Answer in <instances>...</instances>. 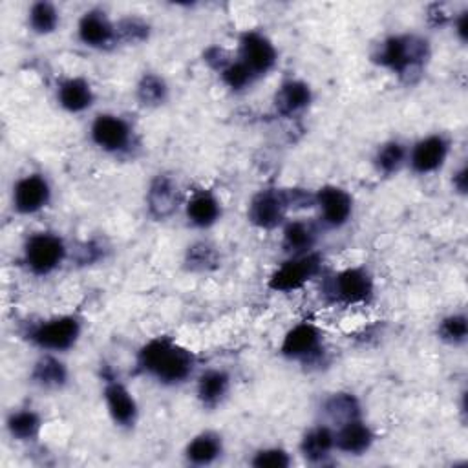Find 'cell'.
Here are the masks:
<instances>
[{
    "label": "cell",
    "mask_w": 468,
    "mask_h": 468,
    "mask_svg": "<svg viewBox=\"0 0 468 468\" xmlns=\"http://www.w3.org/2000/svg\"><path fill=\"white\" fill-rule=\"evenodd\" d=\"M428 18H430V22H431L433 26H442L444 22L452 20L453 16H452V15H448V13H444V11H442V5H439V4H433V5H430V11H428Z\"/></svg>",
    "instance_id": "obj_39"
},
{
    "label": "cell",
    "mask_w": 468,
    "mask_h": 468,
    "mask_svg": "<svg viewBox=\"0 0 468 468\" xmlns=\"http://www.w3.org/2000/svg\"><path fill=\"white\" fill-rule=\"evenodd\" d=\"M221 265V256L216 245L199 239L186 247L183 256V267L188 272H210Z\"/></svg>",
    "instance_id": "obj_30"
},
{
    "label": "cell",
    "mask_w": 468,
    "mask_h": 468,
    "mask_svg": "<svg viewBox=\"0 0 468 468\" xmlns=\"http://www.w3.org/2000/svg\"><path fill=\"white\" fill-rule=\"evenodd\" d=\"M450 154V139L442 133H430L420 137L408 148V166L419 174L428 176L442 168Z\"/></svg>",
    "instance_id": "obj_15"
},
{
    "label": "cell",
    "mask_w": 468,
    "mask_h": 468,
    "mask_svg": "<svg viewBox=\"0 0 468 468\" xmlns=\"http://www.w3.org/2000/svg\"><path fill=\"white\" fill-rule=\"evenodd\" d=\"M68 258V245L57 232L40 230L26 238L22 245V263L33 276H49Z\"/></svg>",
    "instance_id": "obj_5"
},
{
    "label": "cell",
    "mask_w": 468,
    "mask_h": 468,
    "mask_svg": "<svg viewBox=\"0 0 468 468\" xmlns=\"http://www.w3.org/2000/svg\"><path fill=\"white\" fill-rule=\"evenodd\" d=\"M60 26V11L55 4L48 0L33 2L27 9V27L38 37H48L55 33Z\"/></svg>",
    "instance_id": "obj_31"
},
{
    "label": "cell",
    "mask_w": 468,
    "mask_h": 468,
    "mask_svg": "<svg viewBox=\"0 0 468 468\" xmlns=\"http://www.w3.org/2000/svg\"><path fill=\"white\" fill-rule=\"evenodd\" d=\"M115 31H117V42L135 46V44H143L150 38L152 27L144 18L128 15L115 22Z\"/></svg>",
    "instance_id": "obj_33"
},
{
    "label": "cell",
    "mask_w": 468,
    "mask_h": 468,
    "mask_svg": "<svg viewBox=\"0 0 468 468\" xmlns=\"http://www.w3.org/2000/svg\"><path fill=\"white\" fill-rule=\"evenodd\" d=\"M314 208L325 229H342L353 218V196L338 185H324L314 190Z\"/></svg>",
    "instance_id": "obj_12"
},
{
    "label": "cell",
    "mask_w": 468,
    "mask_h": 468,
    "mask_svg": "<svg viewBox=\"0 0 468 468\" xmlns=\"http://www.w3.org/2000/svg\"><path fill=\"white\" fill-rule=\"evenodd\" d=\"M90 141L104 154L122 155L133 148V128L122 115L102 112L90 124Z\"/></svg>",
    "instance_id": "obj_6"
},
{
    "label": "cell",
    "mask_w": 468,
    "mask_h": 468,
    "mask_svg": "<svg viewBox=\"0 0 468 468\" xmlns=\"http://www.w3.org/2000/svg\"><path fill=\"white\" fill-rule=\"evenodd\" d=\"M452 188L455 194L459 196H466L468 194V168L463 163L452 176Z\"/></svg>",
    "instance_id": "obj_38"
},
{
    "label": "cell",
    "mask_w": 468,
    "mask_h": 468,
    "mask_svg": "<svg viewBox=\"0 0 468 468\" xmlns=\"http://www.w3.org/2000/svg\"><path fill=\"white\" fill-rule=\"evenodd\" d=\"M225 444H223V437L218 431L212 430H205L196 433L183 450V457L188 464L194 466H208L212 463H216L221 455H223Z\"/></svg>",
    "instance_id": "obj_25"
},
{
    "label": "cell",
    "mask_w": 468,
    "mask_h": 468,
    "mask_svg": "<svg viewBox=\"0 0 468 468\" xmlns=\"http://www.w3.org/2000/svg\"><path fill=\"white\" fill-rule=\"evenodd\" d=\"M452 24H453V33H455L457 40L461 44H466V40H468V11L463 9L461 13L453 15Z\"/></svg>",
    "instance_id": "obj_37"
},
{
    "label": "cell",
    "mask_w": 468,
    "mask_h": 468,
    "mask_svg": "<svg viewBox=\"0 0 468 468\" xmlns=\"http://www.w3.org/2000/svg\"><path fill=\"white\" fill-rule=\"evenodd\" d=\"M333 430H335V450L344 455H353V457L364 455L371 450L375 442V431L362 417L347 420Z\"/></svg>",
    "instance_id": "obj_17"
},
{
    "label": "cell",
    "mask_w": 468,
    "mask_h": 468,
    "mask_svg": "<svg viewBox=\"0 0 468 468\" xmlns=\"http://www.w3.org/2000/svg\"><path fill=\"white\" fill-rule=\"evenodd\" d=\"M322 294L327 302L346 307L367 303L375 294V280L367 267H346L324 276Z\"/></svg>",
    "instance_id": "obj_3"
},
{
    "label": "cell",
    "mask_w": 468,
    "mask_h": 468,
    "mask_svg": "<svg viewBox=\"0 0 468 468\" xmlns=\"http://www.w3.org/2000/svg\"><path fill=\"white\" fill-rule=\"evenodd\" d=\"M230 375L221 367H207L196 377V397L205 410L219 408L230 391Z\"/></svg>",
    "instance_id": "obj_22"
},
{
    "label": "cell",
    "mask_w": 468,
    "mask_h": 468,
    "mask_svg": "<svg viewBox=\"0 0 468 468\" xmlns=\"http://www.w3.org/2000/svg\"><path fill=\"white\" fill-rule=\"evenodd\" d=\"M102 399L112 422L121 430H132L139 419V404L132 391L113 375H102Z\"/></svg>",
    "instance_id": "obj_13"
},
{
    "label": "cell",
    "mask_w": 468,
    "mask_h": 468,
    "mask_svg": "<svg viewBox=\"0 0 468 468\" xmlns=\"http://www.w3.org/2000/svg\"><path fill=\"white\" fill-rule=\"evenodd\" d=\"M437 338L448 346L461 347L468 340V318L464 313H450L437 324Z\"/></svg>",
    "instance_id": "obj_32"
},
{
    "label": "cell",
    "mask_w": 468,
    "mask_h": 468,
    "mask_svg": "<svg viewBox=\"0 0 468 468\" xmlns=\"http://www.w3.org/2000/svg\"><path fill=\"white\" fill-rule=\"evenodd\" d=\"M324 353V333L309 320L292 325L280 344V355L291 362L314 364L322 360Z\"/></svg>",
    "instance_id": "obj_8"
},
{
    "label": "cell",
    "mask_w": 468,
    "mask_h": 468,
    "mask_svg": "<svg viewBox=\"0 0 468 468\" xmlns=\"http://www.w3.org/2000/svg\"><path fill=\"white\" fill-rule=\"evenodd\" d=\"M318 229L307 219H287L282 225V249L289 256H302L314 250Z\"/></svg>",
    "instance_id": "obj_24"
},
{
    "label": "cell",
    "mask_w": 468,
    "mask_h": 468,
    "mask_svg": "<svg viewBox=\"0 0 468 468\" xmlns=\"http://www.w3.org/2000/svg\"><path fill=\"white\" fill-rule=\"evenodd\" d=\"M371 163L380 176H395L408 163V146L399 139L384 141L377 146Z\"/></svg>",
    "instance_id": "obj_29"
},
{
    "label": "cell",
    "mask_w": 468,
    "mask_h": 468,
    "mask_svg": "<svg viewBox=\"0 0 468 468\" xmlns=\"http://www.w3.org/2000/svg\"><path fill=\"white\" fill-rule=\"evenodd\" d=\"M322 415L325 424L336 428L347 420L362 417V406L355 393L351 391H336L331 393L322 402Z\"/></svg>",
    "instance_id": "obj_26"
},
{
    "label": "cell",
    "mask_w": 468,
    "mask_h": 468,
    "mask_svg": "<svg viewBox=\"0 0 468 468\" xmlns=\"http://www.w3.org/2000/svg\"><path fill=\"white\" fill-rule=\"evenodd\" d=\"M5 430L16 442H31L40 435L42 417L33 408L13 410L5 419Z\"/></svg>",
    "instance_id": "obj_28"
},
{
    "label": "cell",
    "mask_w": 468,
    "mask_h": 468,
    "mask_svg": "<svg viewBox=\"0 0 468 468\" xmlns=\"http://www.w3.org/2000/svg\"><path fill=\"white\" fill-rule=\"evenodd\" d=\"M57 104L68 113H84L95 102V91L88 79L84 77H66L58 80L55 90Z\"/></svg>",
    "instance_id": "obj_21"
},
{
    "label": "cell",
    "mask_w": 468,
    "mask_h": 468,
    "mask_svg": "<svg viewBox=\"0 0 468 468\" xmlns=\"http://www.w3.org/2000/svg\"><path fill=\"white\" fill-rule=\"evenodd\" d=\"M292 457L282 446H265L252 453L250 464L254 468H287L291 466Z\"/></svg>",
    "instance_id": "obj_35"
},
{
    "label": "cell",
    "mask_w": 468,
    "mask_h": 468,
    "mask_svg": "<svg viewBox=\"0 0 468 468\" xmlns=\"http://www.w3.org/2000/svg\"><path fill=\"white\" fill-rule=\"evenodd\" d=\"M221 82L230 90V91H245L250 88L258 79L256 75L236 57L230 58L219 71H218Z\"/></svg>",
    "instance_id": "obj_34"
},
{
    "label": "cell",
    "mask_w": 468,
    "mask_h": 468,
    "mask_svg": "<svg viewBox=\"0 0 468 468\" xmlns=\"http://www.w3.org/2000/svg\"><path fill=\"white\" fill-rule=\"evenodd\" d=\"M313 102V90L302 79H285L272 95V108L282 117H294Z\"/></svg>",
    "instance_id": "obj_19"
},
{
    "label": "cell",
    "mask_w": 468,
    "mask_h": 468,
    "mask_svg": "<svg viewBox=\"0 0 468 468\" xmlns=\"http://www.w3.org/2000/svg\"><path fill=\"white\" fill-rule=\"evenodd\" d=\"M144 205L146 212L155 221H166L170 219L183 201V192L176 177L170 174H155L152 181L148 183L146 194H144Z\"/></svg>",
    "instance_id": "obj_11"
},
{
    "label": "cell",
    "mask_w": 468,
    "mask_h": 468,
    "mask_svg": "<svg viewBox=\"0 0 468 468\" xmlns=\"http://www.w3.org/2000/svg\"><path fill=\"white\" fill-rule=\"evenodd\" d=\"M29 382L42 391H60L69 382V369L57 353H42L31 366Z\"/></svg>",
    "instance_id": "obj_18"
},
{
    "label": "cell",
    "mask_w": 468,
    "mask_h": 468,
    "mask_svg": "<svg viewBox=\"0 0 468 468\" xmlns=\"http://www.w3.org/2000/svg\"><path fill=\"white\" fill-rule=\"evenodd\" d=\"M431 49L428 38L415 33L388 35L371 51V62L382 69L391 71L399 79L411 82L417 79L426 62L430 60Z\"/></svg>",
    "instance_id": "obj_2"
},
{
    "label": "cell",
    "mask_w": 468,
    "mask_h": 468,
    "mask_svg": "<svg viewBox=\"0 0 468 468\" xmlns=\"http://www.w3.org/2000/svg\"><path fill=\"white\" fill-rule=\"evenodd\" d=\"M203 58H205V62H207L212 69L219 71L232 57H230L223 48H219V46H210V48H207V51L203 53Z\"/></svg>",
    "instance_id": "obj_36"
},
{
    "label": "cell",
    "mask_w": 468,
    "mask_h": 468,
    "mask_svg": "<svg viewBox=\"0 0 468 468\" xmlns=\"http://www.w3.org/2000/svg\"><path fill=\"white\" fill-rule=\"evenodd\" d=\"M322 256L320 252L313 250L302 256H289L282 265H278L272 274L269 276L267 287L274 292H292L302 289L313 278L320 276L322 272Z\"/></svg>",
    "instance_id": "obj_7"
},
{
    "label": "cell",
    "mask_w": 468,
    "mask_h": 468,
    "mask_svg": "<svg viewBox=\"0 0 468 468\" xmlns=\"http://www.w3.org/2000/svg\"><path fill=\"white\" fill-rule=\"evenodd\" d=\"M183 210L188 225L196 229L214 227L223 214L221 199L212 190H207V188H199L192 192L185 201Z\"/></svg>",
    "instance_id": "obj_20"
},
{
    "label": "cell",
    "mask_w": 468,
    "mask_h": 468,
    "mask_svg": "<svg viewBox=\"0 0 468 468\" xmlns=\"http://www.w3.org/2000/svg\"><path fill=\"white\" fill-rule=\"evenodd\" d=\"M77 38L90 49H108L117 44L115 22H112L102 9L91 7L84 11L77 22Z\"/></svg>",
    "instance_id": "obj_16"
},
{
    "label": "cell",
    "mask_w": 468,
    "mask_h": 468,
    "mask_svg": "<svg viewBox=\"0 0 468 468\" xmlns=\"http://www.w3.org/2000/svg\"><path fill=\"white\" fill-rule=\"evenodd\" d=\"M238 58L260 79L276 68L278 49L265 33L247 29L238 38Z\"/></svg>",
    "instance_id": "obj_9"
},
{
    "label": "cell",
    "mask_w": 468,
    "mask_h": 468,
    "mask_svg": "<svg viewBox=\"0 0 468 468\" xmlns=\"http://www.w3.org/2000/svg\"><path fill=\"white\" fill-rule=\"evenodd\" d=\"M137 371L159 386L176 388L188 382L197 367V356L170 336H154L135 355Z\"/></svg>",
    "instance_id": "obj_1"
},
{
    "label": "cell",
    "mask_w": 468,
    "mask_h": 468,
    "mask_svg": "<svg viewBox=\"0 0 468 468\" xmlns=\"http://www.w3.org/2000/svg\"><path fill=\"white\" fill-rule=\"evenodd\" d=\"M53 190L48 177L40 172H31L18 177L11 190V207L20 216L42 212L51 201Z\"/></svg>",
    "instance_id": "obj_10"
},
{
    "label": "cell",
    "mask_w": 468,
    "mask_h": 468,
    "mask_svg": "<svg viewBox=\"0 0 468 468\" xmlns=\"http://www.w3.org/2000/svg\"><path fill=\"white\" fill-rule=\"evenodd\" d=\"M82 335V322L75 314H58L31 324L26 331L27 342L42 353H66L77 346Z\"/></svg>",
    "instance_id": "obj_4"
},
{
    "label": "cell",
    "mask_w": 468,
    "mask_h": 468,
    "mask_svg": "<svg viewBox=\"0 0 468 468\" xmlns=\"http://www.w3.org/2000/svg\"><path fill=\"white\" fill-rule=\"evenodd\" d=\"M300 455L311 464H324L335 450V430L333 426L320 422L303 431L300 444Z\"/></svg>",
    "instance_id": "obj_23"
},
{
    "label": "cell",
    "mask_w": 468,
    "mask_h": 468,
    "mask_svg": "<svg viewBox=\"0 0 468 468\" xmlns=\"http://www.w3.org/2000/svg\"><path fill=\"white\" fill-rule=\"evenodd\" d=\"M287 203L282 188H263L247 205V219L260 230H274L287 221Z\"/></svg>",
    "instance_id": "obj_14"
},
{
    "label": "cell",
    "mask_w": 468,
    "mask_h": 468,
    "mask_svg": "<svg viewBox=\"0 0 468 468\" xmlns=\"http://www.w3.org/2000/svg\"><path fill=\"white\" fill-rule=\"evenodd\" d=\"M135 101L143 108H159L166 104L170 97V86L166 79L155 71H144L135 82Z\"/></svg>",
    "instance_id": "obj_27"
}]
</instances>
